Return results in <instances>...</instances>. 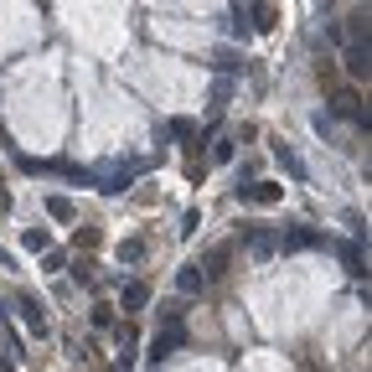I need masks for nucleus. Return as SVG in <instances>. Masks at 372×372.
<instances>
[{
	"label": "nucleus",
	"instance_id": "4",
	"mask_svg": "<svg viewBox=\"0 0 372 372\" xmlns=\"http://www.w3.org/2000/svg\"><path fill=\"white\" fill-rule=\"evenodd\" d=\"M47 212H52V217H57V222H68V217H73V207H68V196H52V202H47Z\"/></svg>",
	"mask_w": 372,
	"mask_h": 372
},
{
	"label": "nucleus",
	"instance_id": "3",
	"mask_svg": "<svg viewBox=\"0 0 372 372\" xmlns=\"http://www.w3.org/2000/svg\"><path fill=\"white\" fill-rule=\"evenodd\" d=\"M145 300H150V295H145V285H124V310H140Z\"/></svg>",
	"mask_w": 372,
	"mask_h": 372
},
{
	"label": "nucleus",
	"instance_id": "1",
	"mask_svg": "<svg viewBox=\"0 0 372 372\" xmlns=\"http://www.w3.org/2000/svg\"><path fill=\"white\" fill-rule=\"evenodd\" d=\"M21 321L31 326V336H47V315H42V305H36V300H21Z\"/></svg>",
	"mask_w": 372,
	"mask_h": 372
},
{
	"label": "nucleus",
	"instance_id": "2",
	"mask_svg": "<svg viewBox=\"0 0 372 372\" xmlns=\"http://www.w3.org/2000/svg\"><path fill=\"white\" fill-rule=\"evenodd\" d=\"M243 202H279V186L274 181H259V186H248V192H238Z\"/></svg>",
	"mask_w": 372,
	"mask_h": 372
}]
</instances>
